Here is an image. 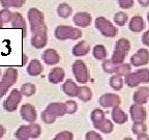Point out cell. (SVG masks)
<instances>
[{"instance_id": "7c38bea8", "label": "cell", "mask_w": 149, "mask_h": 140, "mask_svg": "<svg viewBox=\"0 0 149 140\" xmlns=\"http://www.w3.org/2000/svg\"><path fill=\"white\" fill-rule=\"evenodd\" d=\"M130 64L135 68L147 65L149 63V51L145 48H141L130 57Z\"/></svg>"}, {"instance_id": "f546056e", "label": "cell", "mask_w": 149, "mask_h": 140, "mask_svg": "<svg viewBox=\"0 0 149 140\" xmlns=\"http://www.w3.org/2000/svg\"><path fill=\"white\" fill-rule=\"evenodd\" d=\"M26 3V0H0V4L3 8H20Z\"/></svg>"}, {"instance_id": "5b68a950", "label": "cell", "mask_w": 149, "mask_h": 140, "mask_svg": "<svg viewBox=\"0 0 149 140\" xmlns=\"http://www.w3.org/2000/svg\"><path fill=\"white\" fill-rule=\"evenodd\" d=\"M42 134V129L40 125L35 123H29L27 126H21L15 133V137L19 140L36 139Z\"/></svg>"}, {"instance_id": "4fadbf2b", "label": "cell", "mask_w": 149, "mask_h": 140, "mask_svg": "<svg viewBox=\"0 0 149 140\" xmlns=\"http://www.w3.org/2000/svg\"><path fill=\"white\" fill-rule=\"evenodd\" d=\"M130 114L134 123H145L147 117L146 109L143 107V105L137 103L130 107Z\"/></svg>"}, {"instance_id": "c3c4849f", "label": "cell", "mask_w": 149, "mask_h": 140, "mask_svg": "<svg viewBox=\"0 0 149 140\" xmlns=\"http://www.w3.org/2000/svg\"><path fill=\"white\" fill-rule=\"evenodd\" d=\"M3 24H4V23H3V21L1 20V19H0V29L3 27Z\"/></svg>"}, {"instance_id": "5bb4252c", "label": "cell", "mask_w": 149, "mask_h": 140, "mask_svg": "<svg viewBox=\"0 0 149 140\" xmlns=\"http://www.w3.org/2000/svg\"><path fill=\"white\" fill-rule=\"evenodd\" d=\"M20 115L27 123H34L37 118L36 109L31 104H24L20 109Z\"/></svg>"}, {"instance_id": "8d00e7d4", "label": "cell", "mask_w": 149, "mask_h": 140, "mask_svg": "<svg viewBox=\"0 0 149 140\" xmlns=\"http://www.w3.org/2000/svg\"><path fill=\"white\" fill-rule=\"evenodd\" d=\"M64 104H65V109H66V113H68V114H74V113H76V112L78 111L77 102L70 100V101H66Z\"/></svg>"}, {"instance_id": "f1b7e54d", "label": "cell", "mask_w": 149, "mask_h": 140, "mask_svg": "<svg viewBox=\"0 0 149 140\" xmlns=\"http://www.w3.org/2000/svg\"><path fill=\"white\" fill-rule=\"evenodd\" d=\"M72 8L68 3H61L57 7V15L62 19H68L72 16Z\"/></svg>"}, {"instance_id": "7402d4cb", "label": "cell", "mask_w": 149, "mask_h": 140, "mask_svg": "<svg viewBox=\"0 0 149 140\" xmlns=\"http://www.w3.org/2000/svg\"><path fill=\"white\" fill-rule=\"evenodd\" d=\"M48 44V34L47 32H40L32 34L31 37V45L35 49H42Z\"/></svg>"}, {"instance_id": "7bdbcfd3", "label": "cell", "mask_w": 149, "mask_h": 140, "mask_svg": "<svg viewBox=\"0 0 149 140\" xmlns=\"http://www.w3.org/2000/svg\"><path fill=\"white\" fill-rule=\"evenodd\" d=\"M142 44L145 46L149 47V29L147 31H145L142 35Z\"/></svg>"}, {"instance_id": "83f0119b", "label": "cell", "mask_w": 149, "mask_h": 140, "mask_svg": "<svg viewBox=\"0 0 149 140\" xmlns=\"http://www.w3.org/2000/svg\"><path fill=\"white\" fill-rule=\"evenodd\" d=\"M109 84H110V86L112 87V89H114L115 91H119L123 87L124 81L121 76H118V75L114 74L113 76L110 77Z\"/></svg>"}, {"instance_id": "f35d334b", "label": "cell", "mask_w": 149, "mask_h": 140, "mask_svg": "<svg viewBox=\"0 0 149 140\" xmlns=\"http://www.w3.org/2000/svg\"><path fill=\"white\" fill-rule=\"evenodd\" d=\"M55 140H72L74 139V134L70 131H62L60 133L54 137Z\"/></svg>"}, {"instance_id": "836d02e7", "label": "cell", "mask_w": 149, "mask_h": 140, "mask_svg": "<svg viewBox=\"0 0 149 140\" xmlns=\"http://www.w3.org/2000/svg\"><path fill=\"white\" fill-rule=\"evenodd\" d=\"M132 72V66H130V63H119L117 64L116 71H115V74L121 76V77H125L126 75H128Z\"/></svg>"}, {"instance_id": "e0dca14e", "label": "cell", "mask_w": 149, "mask_h": 140, "mask_svg": "<svg viewBox=\"0 0 149 140\" xmlns=\"http://www.w3.org/2000/svg\"><path fill=\"white\" fill-rule=\"evenodd\" d=\"M46 110L49 112L50 114L54 117H61L63 115L66 114V109H65V104L64 103H51L47 106Z\"/></svg>"}, {"instance_id": "ac0fdd59", "label": "cell", "mask_w": 149, "mask_h": 140, "mask_svg": "<svg viewBox=\"0 0 149 140\" xmlns=\"http://www.w3.org/2000/svg\"><path fill=\"white\" fill-rule=\"evenodd\" d=\"M62 90L66 96L70 97V98H74L78 97L80 91V86L76 82L72 79H68L64 83L62 84Z\"/></svg>"}, {"instance_id": "d590c367", "label": "cell", "mask_w": 149, "mask_h": 140, "mask_svg": "<svg viewBox=\"0 0 149 140\" xmlns=\"http://www.w3.org/2000/svg\"><path fill=\"white\" fill-rule=\"evenodd\" d=\"M132 131L135 135H140L142 133H146L147 127L145 123H134V126L132 127Z\"/></svg>"}, {"instance_id": "9a60e30c", "label": "cell", "mask_w": 149, "mask_h": 140, "mask_svg": "<svg viewBox=\"0 0 149 140\" xmlns=\"http://www.w3.org/2000/svg\"><path fill=\"white\" fill-rule=\"evenodd\" d=\"M91 21H92V17L89 13L86 12H79L77 14H74V18H72V22L74 25L81 28H86L90 26Z\"/></svg>"}, {"instance_id": "44dd1931", "label": "cell", "mask_w": 149, "mask_h": 140, "mask_svg": "<svg viewBox=\"0 0 149 140\" xmlns=\"http://www.w3.org/2000/svg\"><path fill=\"white\" fill-rule=\"evenodd\" d=\"M10 23H12L13 28H19V29H21L23 37L26 36V34H27L26 22H25V20H24L23 16H22L20 13H14V15H13V19H12V21H10Z\"/></svg>"}, {"instance_id": "d4e9b609", "label": "cell", "mask_w": 149, "mask_h": 140, "mask_svg": "<svg viewBox=\"0 0 149 140\" xmlns=\"http://www.w3.org/2000/svg\"><path fill=\"white\" fill-rule=\"evenodd\" d=\"M128 28H130V31H133V32H135V33H139L144 30L145 22L142 17H140V16L133 17V18L130 19V24H128Z\"/></svg>"}, {"instance_id": "603a6c76", "label": "cell", "mask_w": 149, "mask_h": 140, "mask_svg": "<svg viewBox=\"0 0 149 140\" xmlns=\"http://www.w3.org/2000/svg\"><path fill=\"white\" fill-rule=\"evenodd\" d=\"M89 52H90V45L86 41H81L74 46L72 53L76 57H82V56L87 55Z\"/></svg>"}, {"instance_id": "6da1fadb", "label": "cell", "mask_w": 149, "mask_h": 140, "mask_svg": "<svg viewBox=\"0 0 149 140\" xmlns=\"http://www.w3.org/2000/svg\"><path fill=\"white\" fill-rule=\"evenodd\" d=\"M94 129L104 134H110L114 131V125L110 119L106 118L105 112L102 109H94L90 115Z\"/></svg>"}, {"instance_id": "d6a6232c", "label": "cell", "mask_w": 149, "mask_h": 140, "mask_svg": "<svg viewBox=\"0 0 149 140\" xmlns=\"http://www.w3.org/2000/svg\"><path fill=\"white\" fill-rule=\"evenodd\" d=\"M20 90H21V92L23 93V96L31 97L36 92V86H35L33 83L28 82V83H24L23 85H22Z\"/></svg>"}, {"instance_id": "7a4b0ae2", "label": "cell", "mask_w": 149, "mask_h": 140, "mask_svg": "<svg viewBox=\"0 0 149 140\" xmlns=\"http://www.w3.org/2000/svg\"><path fill=\"white\" fill-rule=\"evenodd\" d=\"M28 21L30 23V28L32 34L40 32H47V26L45 23V16L40 9L32 7L27 13Z\"/></svg>"}, {"instance_id": "681fc988", "label": "cell", "mask_w": 149, "mask_h": 140, "mask_svg": "<svg viewBox=\"0 0 149 140\" xmlns=\"http://www.w3.org/2000/svg\"><path fill=\"white\" fill-rule=\"evenodd\" d=\"M147 20H148V23H149V13L147 14Z\"/></svg>"}, {"instance_id": "e575fe53", "label": "cell", "mask_w": 149, "mask_h": 140, "mask_svg": "<svg viewBox=\"0 0 149 140\" xmlns=\"http://www.w3.org/2000/svg\"><path fill=\"white\" fill-rule=\"evenodd\" d=\"M128 21V16L124 12H118L114 15V22L117 26H124Z\"/></svg>"}, {"instance_id": "f6af8a7d", "label": "cell", "mask_w": 149, "mask_h": 140, "mask_svg": "<svg viewBox=\"0 0 149 140\" xmlns=\"http://www.w3.org/2000/svg\"><path fill=\"white\" fill-rule=\"evenodd\" d=\"M138 2L141 6L147 7L149 5V0H138Z\"/></svg>"}, {"instance_id": "ab89813d", "label": "cell", "mask_w": 149, "mask_h": 140, "mask_svg": "<svg viewBox=\"0 0 149 140\" xmlns=\"http://www.w3.org/2000/svg\"><path fill=\"white\" fill-rule=\"evenodd\" d=\"M42 121H44L45 124H48V125L54 124V123L56 121V117L52 116V115L50 114L49 112L47 111L46 109L42 112Z\"/></svg>"}, {"instance_id": "52a82bcc", "label": "cell", "mask_w": 149, "mask_h": 140, "mask_svg": "<svg viewBox=\"0 0 149 140\" xmlns=\"http://www.w3.org/2000/svg\"><path fill=\"white\" fill-rule=\"evenodd\" d=\"M18 80V71L15 68H8L5 70L0 81V99L4 97L8 89L14 85Z\"/></svg>"}, {"instance_id": "bcb514c9", "label": "cell", "mask_w": 149, "mask_h": 140, "mask_svg": "<svg viewBox=\"0 0 149 140\" xmlns=\"http://www.w3.org/2000/svg\"><path fill=\"white\" fill-rule=\"evenodd\" d=\"M4 134H5V128L2 125H0V139L4 136Z\"/></svg>"}, {"instance_id": "60d3db41", "label": "cell", "mask_w": 149, "mask_h": 140, "mask_svg": "<svg viewBox=\"0 0 149 140\" xmlns=\"http://www.w3.org/2000/svg\"><path fill=\"white\" fill-rule=\"evenodd\" d=\"M118 5L123 9H130L134 6L135 1L134 0H117Z\"/></svg>"}, {"instance_id": "8992f818", "label": "cell", "mask_w": 149, "mask_h": 140, "mask_svg": "<svg viewBox=\"0 0 149 140\" xmlns=\"http://www.w3.org/2000/svg\"><path fill=\"white\" fill-rule=\"evenodd\" d=\"M130 50V42L127 38H119L116 42L114 47V52H113V55H112V60L113 62L117 63H122L125 59V57L127 56L128 52Z\"/></svg>"}, {"instance_id": "484cf974", "label": "cell", "mask_w": 149, "mask_h": 140, "mask_svg": "<svg viewBox=\"0 0 149 140\" xmlns=\"http://www.w3.org/2000/svg\"><path fill=\"white\" fill-rule=\"evenodd\" d=\"M42 72H44V66L38 59H32L29 62L27 66L28 75H30L32 77H36V76H40Z\"/></svg>"}, {"instance_id": "ba28073f", "label": "cell", "mask_w": 149, "mask_h": 140, "mask_svg": "<svg viewBox=\"0 0 149 140\" xmlns=\"http://www.w3.org/2000/svg\"><path fill=\"white\" fill-rule=\"evenodd\" d=\"M72 74L74 76V79L80 84H86L90 79L89 76V70L87 68L86 63L81 59L74 60V62L72 65Z\"/></svg>"}, {"instance_id": "4316f807", "label": "cell", "mask_w": 149, "mask_h": 140, "mask_svg": "<svg viewBox=\"0 0 149 140\" xmlns=\"http://www.w3.org/2000/svg\"><path fill=\"white\" fill-rule=\"evenodd\" d=\"M93 57L97 60H105L108 57V51L104 45H95L92 49Z\"/></svg>"}, {"instance_id": "b9f144b4", "label": "cell", "mask_w": 149, "mask_h": 140, "mask_svg": "<svg viewBox=\"0 0 149 140\" xmlns=\"http://www.w3.org/2000/svg\"><path fill=\"white\" fill-rule=\"evenodd\" d=\"M85 139L86 140H102V137L100 134H98L95 131H88L85 134Z\"/></svg>"}, {"instance_id": "cb8c5ba5", "label": "cell", "mask_w": 149, "mask_h": 140, "mask_svg": "<svg viewBox=\"0 0 149 140\" xmlns=\"http://www.w3.org/2000/svg\"><path fill=\"white\" fill-rule=\"evenodd\" d=\"M111 116H112V120L114 121L115 124L117 125H123L125 124L128 119V116L125 112L122 109H120L118 107H114L111 111Z\"/></svg>"}, {"instance_id": "30bf717a", "label": "cell", "mask_w": 149, "mask_h": 140, "mask_svg": "<svg viewBox=\"0 0 149 140\" xmlns=\"http://www.w3.org/2000/svg\"><path fill=\"white\" fill-rule=\"evenodd\" d=\"M22 98H23V93L21 92V90H18L17 88L13 89L9 92L6 100L3 102V108H4L5 111L7 112L16 111L18 109L19 104L21 103Z\"/></svg>"}, {"instance_id": "74e56055", "label": "cell", "mask_w": 149, "mask_h": 140, "mask_svg": "<svg viewBox=\"0 0 149 140\" xmlns=\"http://www.w3.org/2000/svg\"><path fill=\"white\" fill-rule=\"evenodd\" d=\"M13 15L14 13H12L8 8H3L0 10V19L3 21V23H8L12 21Z\"/></svg>"}, {"instance_id": "3957f363", "label": "cell", "mask_w": 149, "mask_h": 140, "mask_svg": "<svg viewBox=\"0 0 149 140\" xmlns=\"http://www.w3.org/2000/svg\"><path fill=\"white\" fill-rule=\"evenodd\" d=\"M82 30L77 27H72L68 25L57 26L54 31V35L58 41H66L72 40L77 41L82 37Z\"/></svg>"}, {"instance_id": "1f68e13d", "label": "cell", "mask_w": 149, "mask_h": 140, "mask_svg": "<svg viewBox=\"0 0 149 140\" xmlns=\"http://www.w3.org/2000/svg\"><path fill=\"white\" fill-rule=\"evenodd\" d=\"M102 68L104 70V72L107 73V74H115V71L117 68V63L113 62L112 59H107L102 60Z\"/></svg>"}, {"instance_id": "8fae6325", "label": "cell", "mask_w": 149, "mask_h": 140, "mask_svg": "<svg viewBox=\"0 0 149 140\" xmlns=\"http://www.w3.org/2000/svg\"><path fill=\"white\" fill-rule=\"evenodd\" d=\"M98 104L104 108H114L118 107L121 104V98L117 93L107 92L104 93L98 99Z\"/></svg>"}, {"instance_id": "277c9868", "label": "cell", "mask_w": 149, "mask_h": 140, "mask_svg": "<svg viewBox=\"0 0 149 140\" xmlns=\"http://www.w3.org/2000/svg\"><path fill=\"white\" fill-rule=\"evenodd\" d=\"M124 83L130 88L139 86L140 84L149 83V70L144 68L130 72L124 77Z\"/></svg>"}, {"instance_id": "4dcf8cb0", "label": "cell", "mask_w": 149, "mask_h": 140, "mask_svg": "<svg viewBox=\"0 0 149 140\" xmlns=\"http://www.w3.org/2000/svg\"><path fill=\"white\" fill-rule=\"evenodd\" d=\"M78 98L83 102H89L92 99V90L88 86H80V91Z\"/></svg>"}, {"instance_id": "7dc6e473", "label": "cell", "mask_w": 149, "mask_h": 140, "mask_svg": "<svg viewBox=\"0 0 149 140\" xmlns=\"http://www.w3.org/2000/svg\"><path fill=\"white\" fill-rule=\"evenodd\" d=\"M27 62V56L26 55H23V63H22V64H25V63Z\"/></svg>"}, {"instance_id": "2e32d148", "label": "cell", "mask_w": 149, "mask_h": 140, "mask_svg": "<svg viewBox=\"0 0 149 140\" xmlns=\"http://www.w3.org/2000/svg\"><path fill=\"white\" fill-rule=\"evenodd\" d=\"M42 60L48 65H56L60 62V55L55 49H47L42 53Z\"/></svg>"}, {"instance_id": "f907efd6", "label": "cell", "mask_w": 149, "mask_h": 140, "mask_svg": "<svg viewBox=\"0 0 149 140\" xmlns=\"http://www.w3.org/2000/svg\"><path fill=\"white\" fill-rule=\"evenodd\" d=\"M0 76H1V69H0Z\"/></svg>"}, {"instance_id": "ffe728a7", "label": "cell", "mask_w": 149, "mask_h": 140, "mask_svg": "<svg viewBox=\"0 0 149 140\" xmlns=\"http://www.w3.org/2000/svg\"><path fill=\"white\" fill-rule=\"evenodd\" d=\"M65 77V72L62 68H59V66H55L53 68L49 73V76H48V80L51 84H58L64 80Z\"/></svg>"}, {"instance_id": "d6986e66", "label": "cell", "mask_w": 149, "mask_h": 140, "mask_svg": "<svg viewBox=\"0 0 149 140\" xmlns=\"http://www.w3.org/2000/svg\"><path fill=\"white\" fill-rule=\"evenodd\" d=\"M133 100L137 104L144 105L149 100V88L147 86H141L135 91L133 96Z\"/></svg>"}, {"instance_id": "ee69618b", "label": "cell", "mask_w": 149, "mask_h": 140, "mask_svg": "<svg viewBox=\"0 0 149 140\" xmlns=\"http://www.w3.org/2000/svg\"><path fill=\"white\" fill-rule=\"evenodd\" d=\"M137 139L138 140H143V139L149 140V136L147 135L146 133H142V134H140V135H137Z\"/></svg>"}, {"instance_id": "9c48e42d", "label": "cell", "mask_w": 149, "mask_h": 140, "mask_svg": "<svg viewBox=\"0 0 149 140\" xmlns=\"http://www.w3.org/2000/svg\"><path fill=\"white\" fill-rule=\"evenodd\" d=\"M95 28L100 32V34L106 37H115L118 34V29L105 17H97L94 21Z\"/></svg>"}]
</instances>
